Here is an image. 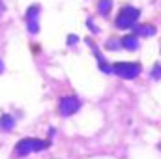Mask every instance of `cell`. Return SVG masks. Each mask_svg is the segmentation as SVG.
<instances>
[{
	"label": "cell",
	"instance_id": "cell-4",
	"mask_svg": "<svg viewBox=\"0 0 161 159\" xmlns=\"http://www.w3.org/2000/svg\"><path fill=\"white\" fill-rule=\"evenodd\" d=\"M79 109H80V101H79V97H75V96H66L58 103V111H60L62 116H71Z\"/></svg>",
	"mask_w": 161,
	"mask_h": 159
},
{
	"label": "cell",
	"instance_id": "cell-7",
	"mask_svg": "<svg viewBox=\"0 0 161 159\" xmlns=\"http://www.w3.org/2000/svg\"><path fill=\"white\" fill-rule=\"evenodd\" d=\"M133 34L135 36H146V38H150V36L156 34V28L152 25H141V26H135V32Z\"/></svg>",
	"mask_w": 161,
	"mask_h": 159
},
{
	"label": "cell",
	"instance_id": "cell-11",
	"mask_svg": "<svg viewBox=\"0 0 161 159\" xmlns=\"http://www.w3.org/2000/svg\"><path fill=\"white\" fill-rule=\"evenodd\" d=\"M150 75H152L154 79H161V64H156V68L150 71Z\"/></svg>",
	"mask_w": 161,
	"mask_h": 159
},
{
	"label": "cell",
	"instance_id": "cell-9",
	"mask_svg": "<svg viewBox=\"0 0 161 159\" xmlns=\"http://www.w3.org/2000/svg\"><path fill=\"white\" fill-rule=\"evenodd\" d=\"M111 6H113L111 0H99V4H97V11H99L101 15H107L109 9H111Z\"/></svg>",
	"mask_w": 161,
	"mask_h": 159
},
{
	"label": "cell",
	"instance_id": "cell-3",
	"mask_svg": "<svg viewBox=\"0 0 161 159\" xmlns=\"http://www.w3.org/2000/svg\"><path fill=\"white\" fill-rule=\"evenodd\" d=\"M111 71L122 79H135L141 73V64L139 62H116L111 66Z\"/></svg>",
	"mask_w": 161,
	"mask_h": 159
},
{
	"label": "cell",
	"instance_id": "cell-6",
	"mask_svg": "<svg viewBox=\"0 0 161 159\" xmlns=\"http://www.w3.org/2000/svg\"><path fill=\"white\" fill-rule=\"evenodd\" d=\"M120 45H122V47H125V49H129V51H135V49L139 47V40H137V36H135V34H129V36L122 38Z\"/></svg>",
	"mask_w": 161,
	"mask_h": 159
},
{
	"label": "cell",
	"instance_id": "cell-8",
	"mask_svg": "<svg viewBox=\"0 0 161 159\" xmlns=\"http://www.w3.org/2000/svg\"><path fill=\"white\" fill-rule=\"evenodd\" d=\"M0 129H2V131H11V129H13V118H11L9 114L0 116Z\"/></svg>",
	"mask_w": 161,
	"mask_h": 159
},
{
	"label": "cell",
	"instance_id": "cell-10",
	"mask_svg": "<svg viewBox=\"0 0 161 159\" xmlns=\"http://www.w3.org/2000/svg\"><path fill=\"white\" fill-rule=\"evenodd\" d=\"M94 54H96V58L99 60V68H101V71H105V73H107V71H111V68H109V64H107V62L103 60V56L99 54V51H97V47H94Z\"/></svg>",
	"mask_w": 161,
	"mask_h": 159
},
{
	"label": "cell",
	"instance_id": "cell-12",
	"mask_svg": "<svg viewBox=\"0 0 161 159\" xmlns=\"http://www.w3.org/2000/svg\"><path fill=\"white\" fill-rule=\"evenodd\" d=\"M75 41H77V38H75V36H71V38H69V41H68V43H69V45H73Z\"/></svg>",
	"mask_w": 161,
	"mask_h": 159
},
{
	"label": "cell",
	"instance_id": "cell-1",
	"mask_svg": "<svg viewBox=\"0 0 161 159\" xmlns=\"http://www.w3.org/2000/svg\"><path fill=\"white\" fill-rule=\"evenodd\" d=\"M47 146H49V142H45V140L26 137V139H23V140H19V142H17V146H15V156H17V157H25L26 154L45 150Z\"/></svg>",
	"mask_w": 161,
	"mask_h": 159
},
{
	"label": "cell",
	"instance_id": "cell-5",
	"mask_svg": "<svg viewBox=\"0 0 161 159\" xmlns=\"http://www.w3.org/2000/svg\"><path fill=\"white\" fill-rule=\"evenodd\" d=\"M38 15H40V6H38V4L30 6L28 11H26V26H28V32H30V34H36V32L40 30Z\"/></svg>",
	"mask_w": 161,
	"mask_h": 159
},
{
	"label": "cell",
	"instance_id": "cell-13",
	"mask_svg": "<svg viewBox=\"0 0 161 159\" xmlns=\"http://www.w3.org/2000/svg\"><path fill=\"white\" fill-rule=\"evenodd\" d=\"M2 69H4V68H2V60H0V73H2Z\"/></svg>",
	"mask_w": 161,
	"mask_h": 159
},
{
	"label": "cell",
	"instance_id": "cell-2",
	"mask_svg": "<svg viewBox=\"0 0 161 159\" xmlns=\"http://www.w3.org/2000/svg\"><path fill=\"white\" fill-rule=\"evenodd\" d=\"M139 15H141V11H139L137 8H133V6H125V8H122L120 13L116 15L114 25H116L118 28H122V30H125V28H133L135 23H137V19H139Z\"/></svg>",
	"mask_w": 161,
	"mask_h": 159
}]
</instances>
